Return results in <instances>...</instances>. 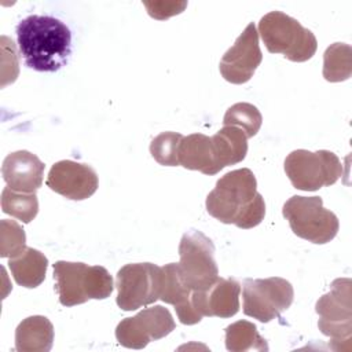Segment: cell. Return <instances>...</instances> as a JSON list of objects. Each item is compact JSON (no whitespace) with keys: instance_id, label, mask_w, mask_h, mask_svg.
<instances>
[{"instance_id":"cell-26","label":"cell","mask_w":352,"mask_h":352,"mask_svg":"<svg viewBox=\"0 0 352 352\" xmlns=\"http://www.w3.org/2000/svg\"><path fill=\"white\" fill-rule=\"evenodd\" d=\"M26 235L15 220L3 219L0 221V257H14L25 248Z\"/></svg>"},{"instance_id":"cell-13","label":"cell","mask_w":352,"mask_h":352,"mask_svg":"<svg viewBox=\"0 0 352 352\" xmlns=\"http://www.w3.org/2000/svg\"><path fill=\"white\" fill-rule=\"evenodd\" d=\"M45 183L52 191L67 199L82 201L96 191L99 180L89 165L62 160L51 166Z\"/></svg>"},{"instance_id":"cell-17","label":"cell","mask_w":352,"mask_h":352,"mask_svg":"<svg viewBox=\"0 0 352 352\" xmlns=\"http://www.w3.org/2000/svg\"><path fill=\"white\" fill-rule=\"evenodd\" d=\"M179 164L186 169L204 175H216L223 168L219 164L212 138L204 133L184 136L179 146Z\"/></svg>"},{"instance_id":"cell-8","label":"cell","mask_w":352,"mask_h":352,"mask_svg":"<svg viewBox=\"0 0 352 352\" xmlns=\"http://www.w3.org/2000/svg\"><path fill=\"white\" fill-rule=\"evenodd\" d=\"M179 270L192 290H204L219 278L214 245L201 231L190 230L183 234L179 243Z\"/></svg>"},{"instance_id":"cell-11","label":"cell","mask_w":352,"mask_h":352,"mask_svg":"<svg viewBox=\"0 0 352 352\" xmlns=\"http://www.w3.org/2000/svg\"><path fill=\"white\" fill-rule=\"evenodd\" d=\"M175 326L170 312L161 305H154L144 308L132 318L122 319L116 327V337L125 348L142 349L150 341L172 333Z\"/></svg>"},{"instance_id":"cell-6","label":"cell","mask_w":352,"mask_h":352,"mask_svg":"<svg viewBox=\"0 0 352 352\" xmlns=\"http://www.w3.org/2000/svg\"><path fill=\"white\" fill-rule=\"evenodd\" d=\"M285 172L294 188L316 191L334 184L342 175L338 157L327 150H294L285 160Z\"/></svg>"},{"instance_id":"cell-20","label":"cell","mask_w":352,"mask_h":352,"mask_svg":"<svg viewBox=\"0 0 352 352\" xmlns=\"http://www.w3.org/2000/svg\"><path fill=\"white\" fill-rule=\"evenodd\" d=\"M216 155L221 168L235 165L245 160L248 153V138L245 132L232 125L223 126L212 136Z\"/></svg>"},{"instance_id":"cell-16","label":"cell","mask_w":352,"mask_h":352,"mask_svg":"<svg viewBox=\"0 0 352 352\" xmlns=\"http://www.w3.org/2000/svg\"><path fill=\"white\" fill-rule=\"evenodd\" d=\"M162 268V287L160 300L175 307L179 320L183 324H195L201 322L202 316L192 305L194 290L184 280L179 265L169 263Z\"/></svg>"},{"instance_id":"cell-12","label":"cell","mask_w":352,"mask_h":352,"mask_svg":"<svg viewBox=\"0 0 352 352\" xmlns=\"http://www.w3.org/2000/svg\"><path fill=\"white\" fill-rule=\"evenodd\" d=\"M263 60L258 45V32L256 25L250 22L234 45L220 59V73L231 84L248 82Z\"/></svg>"},{"instance_id":"cell-14","label":"cell","mask_w":352,"mask_h":352,"mask_svg":"<svg viewBox=\"0 0 352 352\" xmlns=\"http://www.w3.org/2000/svg\"><path fill=\"white\" fill-rule=\"evenodd\" d=\"M241 285L234 278H217L209 287L194 290L192 305L204 316L231 318L239 311Z\"/></svg>"},{"instance_id":"cell-7","label":"cell","mask_w":352,"mask_h":352,"mask_svg":"<svg viewBox=\"0 0 352 352\" xmlns=\"http://www.w3.org/2000/svg\"><path fill=\"white\" fill-rule=\"evenodd\" d=\"M117 305L122 311H133L160 300L162 268L153 263H133L117 272Z\"/></svg>"},{"instance_id":"cell-5","label":"cell","mask_w":352,"mask_h":352,"mask_svg":"<svg viewBox=\"0 0 352 352\" xmlns=\"http://www.w3.org/2000/svg\"><path fill=\"white\" fill-rule=\"evenodd\" d=\"M282 213L292 231L312 243L330 242L340 228L337 216L323 206L320 197L293 195L285 202Z\"/></svg>"},{"instance_id":"cell-27","label":"cell","mask_w":352,"mask_h":352,"mask_svg":"<svg viewBox=\"0 0 352 352\" xmlns=\"http://www.w3.org/2000/svg\"><path fill=\"white\" fill-rule=\"evenodd\" d=\"M150 16L155 19H166L172 15L180 14L186 7V1H143Z\"/></svg>"},{"instance_id":"cell-3","label":"cell","mask_w":352,"mask_h":352,"mask_svg":"<svg viewBox=\"0 0 352 352\" xmlns=\"http://www.w3.org/2000/svg\"><path fill=\"white\" fill-rule=\"evenodd\" d=\"M54 279L59 302L65 307L107 298L114 289L113 278L104 267L84 263L56 261Z\"/></svg>"},{"instance_id":"cell-23","label":"cell","mask_w":352,"mask_h":352,"mask_svg":"<svg viewBox=\"0 0 352 352\" xmlns=\"http://www.w3.org/2000/svg\"><path fill=\"white\" fill-rule=\"evenodd\" d=\"M1 209L4 213L28 224L38 213V199L36 192H18L7 186L1 192Z\"/></svg>"},{"instance_id":"cell-10","label":"cell","mask_w":352,"mask_h":352,"mask_svg":"<svg viewBox=\"0 0 352 352\" xmlns=\"http://www.w3.org/2000/svg\"><path fill=\"white\" fill-rule=\"evenodd\" d=\"M351 279L340 278L333 280L330 292L318 301L315 311L320 316L319 330L329 336L333 342L351 341L352 333V304H351Z\"/></svg>"},{"instance_id":"cell-25","label":"cell","mask_w":352,"mask_h":352,"mask_svg":"<svg viewBox=\"0 0 352 352\" xmlns=\"http://www.w3.org/2000/svg\"><path fill=\"white\" fill-rule=\"evenodd\" d=\"M184 136L177 132H162L151 140L150 153L153 158L165 166H177L179 164V146Z\"/></svg>"},{"instance_id":"cell-22","label":"cell","mask_w":352,"mask_h":352,"mask_svg":"<svg viewBox=\"0 0 352 352\" xmlns=\"http://www.w3.org/2000/svg\"><path fill=\"white\" fill-rule=\"evenodd\" d=\"M352 74V48L345 43H334L323 55V77L330 82L345 81Z\"/></svg>"},{"instance_id":"cell-9","label":"cell","mask_w":352,"mask_h":352,"mask_svg":"<svg viewBox=\"0 0 352 352\" xmlns=\"http://www.w3.org/2000/svg\"><path fill=\"white\" fill-rule=\"evenodd\" d=\"M242 297L243 314L267 323L292 305L294 292L289 280L271 276L265 279H245Z\"/></svg>"},{"instance_id":"cell-1","label":"cell","mask_w":352,"mask_h":352,"mask_svg":"<svg viewBox=\"0 0 352 352\" xmlns=\"http://www.w3.org/2000/svg\"><path fill=\"white\" fill-rule=\"evenodd\" d=\"M206 210L224 224H235L243 230L258 226L265 216V202L257 192L253 172L242 168L220 177L206 197Z\"/></svg>"},{"instance_id":"cell-19","label":"cell","mask_w":352,"mask_h":352,"mask_svg":"<svg viewBox=\"0 0 352 352\" xmlns=\"http://www.w3.org/2000/svg\"><path fill=\"white\" fill-rule=\"evenodd\" d=\"M8 267L18 285L34 289L45 278L48 260L40 250L26 246L19 254L10 257Z\"/></svg>"},{"instance_id":"cell-21","label":"cell","mask_w":352,"mask_h":352,"mask_svg":"<svg viewBox=\"0 0 352 352\" xmlns=\"http://www.w3.org/2000/svg\"><path fill=\"white\" fill-rule=\"evenodd\" d=\"M226 348L231 352L268 351L265 340L249 320H238L226 327Z\"/></svg>"},{"instance_id":"cell-4","label":"cell","mask_w":352,"mask_h":352,"mask_svg":"<svg viewBox=\"0 0 352 352\" xmlns=\"http://www.w3.org/2000/svg\"><path fill=\"white\" fill-rule=\"evenodd\" d=\"M258 34L271 54H282L292 62L311 59L318 48L315 34L282 11H271L258 22Z\"/></svg>"},{"instance_id":"cell-2","label":"cell","mask_w":352,"mask_h":352,"mask_svg":"<svg viewBox=\"0 0 352 352\" xmlns=\"http://www.w3.org/2000/svg\"><path fill=\"white\" fill-rule=\"evenodd\" d=\"M19 52L28 67L56 72L72 54V32L51 15H29L16 25Z\"/></svg>"},{"instance_id":"cell-24","label":"cell","mask_w":352,"mask_h":352,"mask_svg":"<svg viewBox=\"0 0 352 352\" xmlns=\"http://www.w3.org/2000/svg\"><path fill=\"white\" fill-rule=\"evenodd\" d=\"M223 124L224 126H238L245 132L246 138H253L263 124V117L258 109L252 103L239 102L228 107V110L224 114Z\"/></svg>"},{"instance_id":"cell-18","label":"cell","mask_w":352,"mask_h":352,"mask_svg":"<svg viewBox=\"0 0 352 352\" xmlns=\"http://www.w3.org/2000/svg\"><path fill=\"white\" fill-rule=\"evenodd\" d=\"M52 342L54 326L45 316H29L15 330V349L18 352H48Z\"/></svg>"},{"instance_id":"cell-15","label":"cell","mask_w":352,"mask_h":352,"mask_svg":"<svg viewBox=\"0 0 352 352\" xmlns=\"http://www.w3.org/2000/svg\"><path fill=\"white\" fill-rule=\"evenodd\" d=\"M3 179L7 186L18 192H36L43 184L44 164L26 150L8 154L1 165Z\"/></svg>"}]
</instances>
